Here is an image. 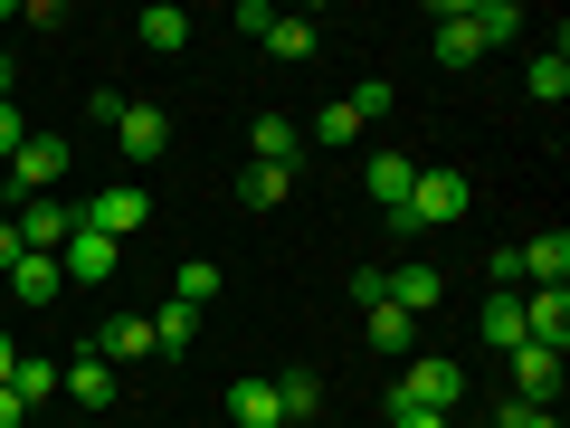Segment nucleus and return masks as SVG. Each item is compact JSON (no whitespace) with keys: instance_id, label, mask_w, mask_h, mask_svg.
I'll list each match as a JSON object with an SVG mask.
<instances>
[{"instance_id":"1","label":"nucleus","mask_w":570,"mask_h":428,"mask_svg":"<svg viewBox=\"0 0 570 428\" xmlns=\"http://www.w3.org/2000/svg\"><path fill=\"white\" fill-rule=\"evenodd\" d=\"M466 201H475V182L466 172H448V163H419V182H409V201H400V239H419V228H456L466 220Z\"/></svg>"},{"instance_id":"2","label":"nucleus","mask_w":570,"mask_h":428,"mask_svg":"<svg viewBox=\"0 0 570 428\" xmlns=\"http://www.w3.org/2000/svg\"><path fill=\"white\" fill-rule=\"evenodd\" d=\"M58 182H67V134H29L20 153H10V182L0 191H10V210H29V201H48Z\"/></svg>"},{"instance_id":"3","label":"nucleus","mask_w":570,"mask_h":428,"mask_svg":"<svg viewBox=\"0 0 570 428\" xmlns=\"http://www.w3.org/2000/svg\"><path fill=\"white\" fill-rule=\"evenodd\" d=\"M390 400H409V409H438L448 419L456 400H466V362H448V352H419V362L390 381Z\"/></svg>"},{"instance_id":"4","label":"nucleus","mask_w":570,"mask_h":428,"mask_svg":"<svg viewBox=\"0 0 570 428\" xmlns=\"http://www.w3.org/2000/svg\"><path fill=\"white\" fill-rule=\"evenodd\" d=\"M77 220H86V228H105V239H115V247H124V239H134V228H142V220H153V201H142V182H105V191H96V201H86V210H77Z\"/></svg>"},{"instance_id":"5","label":"nucleus","mask_w":570,"mask_h":428,"mask_svg":"<svg viewBox=\"0 0 570 428\" xmlns=\"http://www.w3.org/2000/svg\"><path fill=\"white\" fill-rule=\"evenodd\" d=\"M10 220H20V247H29V257H58V247L77 239V201H58V191L29 201V210H10Z\"/></svg>"},{"instance_id":"6","label":"nucleus","mask_w":570,"mask_h":428,"mask_svg":"<svg viewBox=\"0 0 570 428\" xmlns=\"http://www.w3.org/2000/svg\"><path fill=\"white\" fill-rule=\"evenodd\" d=\"M115 266H124V247L105 239V228H86V220H77V239L58 247V276H67V285H105Z\"/></svg>"},{"instance_id":"7","label":"nucleus","mask_w":570,"mask_h":428,"mask_svg":"<svg viewBox=\"0 0 570 428\" xmlns=\"http://www.w3.org/2000/svg\"><path fill=\"white\" fill-rule=\"evenodd\" d=\"M115 143L134 153V163H163V153H171V115H163V105H134V96H124V105H115Z\"/></svg>"},{"instance_id":"8","label":"nucleus","mask_w":570,"mask_h":428,"mask_svg":"<svg viewBox=\"0 0 570 428\" xmlns=\"http://www.w3.org/2000/svg\"><path fill=\"white\" fill-rule=\"evenodd\" d=\"M390 305H400L409 324H419V314H438V305H448V276H438L428 257H400V266H390Z\"/></svg>"},{"instance_id":"9","label":"nucleus","mask_w":570,"mask_h":428,"mask_svg":"<svg viewBox=\"0 0 570 428\" xmlns=\"http://www.w3.org/2000/svg\"><path fill=\"white\" fill-rule=\"evenodd\" d=\"M523 343H542V352L570 343V285H532L523 295Z\"/></svg>"},{"instance_id":"10","label":"nucleus","mask_w":570,"mask_h":428,"mask_svg":"<svg viewBox=\"0 0 570 428\" xmlns=\"http://www.w3.org/2000/svg\"><path fill=\"white\" fill-rule=\"evenodd\" d=\"M409 182H419V163H409V153H371V163H362V191H371V210H381V220H400Z\"/></svg>"},{"instance_id":"11","label":"nucleus","mask_w":570,"mask_h":428,"mask_svg":"<svg viewBox=\"0 0 570 428\" xmlns=\"http://www.w3.org/2000/svg\"><path fill=\"white\" fill-rule=\"evenodd\" d=\"M58 390L77 409H115V362L105 352H77V362H58Z\"/></svg>"},{"instance_id":"12","label":"nucleus","mask_w":570,"mask_h":428,"mask_svg":"<svg viewBox=\"0 0 570 428\" xmlns=\"http://www.w3.org/2000/svg\"><path fill=\"white\" fill-rule=\"evenodd\" d=\"M513 266H523V285H570V228L523 239V247H513Z\"/></svg>"},{"instance_id":"13","label":"nucleus","mask_w":570,"mask_h":428,"mask_svg":"<svg viewBox=\"0 0 570 428\" xmlns=\"http://www.w3.org/2000/svg\"><path fill=\"white\" fill-rule=\"evenodd\" d=\"M428 58L448 67V77H466V67L485 58V48H475V29H466V10H456V0H438V39H428Z\"/></svg>"},{"instance_id":"14","label":"nucleus","mask_w":570,"mask_h":428,"mask_svg":"<svg viewBox=\"0 0 570 428\" xmlns=\"http://www.w3.org/2000/svg\"><path fill=\"white\" fill-rule=\"evenodd\" d=\"M513 400H561V352H542V343H513Z\"/></svg>"},{"instance_id":"15","label":"nucleus","mask_w":570,"mask_h":428,"mask_svg":"<svg viewBox=\"0 0 570 428\" xmlns=\"http://www.w3.org/2000/svg\"><path fill=\"white\" fill-rule=\"evenodd\" d=\"M96 352H105V362H142V352H153V314H105Z\"/></svg>"},{"instance_id":"16","label":"nucleus","mask_w":570,"mask_h":428,"mask_svg":"<svg viewBox=\"0 0 570 428\" xmlns=\"http://www.w3.org/2000/svg\"><path fill=\"white\" fill-rule=\"evenodd\" d=\"M456 10H466L475 48H504V39H523V10H513V0H456Z\"/></svg>"},{"instance_id":"17","label":"nucleus","mask_w":570,"mask_h":428,"mask_svg":"<svg viewBox=\"0 0 570 428\" xmlns=\"http://www.w3.org/2000/svg\"><path fill=\"white\" fill-rule=\"evenodd\" d=\"M257 163H266V172H295V163H305V124L257 115Z\"/></svg>"},{"instance_id":"18","label":"nucleus","mask_w":570,"mask_h":428,"mask_svg":"<svg viewBox=\"0 0 570 428\" xmlns=\"http://www.w3.org/2000/svg\"><path fill=\"white\" fill-rule=\"evenodd\" d=\"M276 409H285V428H314V419H324V381H314V371H285Z\"/></svg>"},{"instance_id":"19","label":"nucleus","mask_w":570,"mask_h":428,"mask_svg":"<svg viewBox=\"0 0 570 428\" xmlns=\"http://www.w3.org/2000/svg\"><path fill=\"white\" fill-rule=\"evenodd\" d=\"M228 419H238V428H285L276 381H238V390H228Z\"/></svg>"},{"instance_id":"20","label":"nucleus","mask_w":570,"mask_h":428,"mask_svg":"<svg viewBox=\"0 0 570 428\" xmlns=\"http://www.w3.org/2000/svg\"><path fill=\"white\" fill-rule=\"evenodd\" d=\"M314 39H324V20H305V10H276V29H266V58H314Z\"/></svg>"},{"instance_id":"21","label":"nucleus","mask_w":570,"mask_h":428,"mask_svg":"<svg viewBox=\"0 0 570 428\" xmlns=\"http://www.w3.org/2000/svg\"><path fill=\"white\" fill-rule=\"evenodd\" d=\"M134 39L153 48V58H181V48H190V20H181V10H142V20H134Z\"/></svg>"},{"instance_id":"22","label":"nucleus","mask_w":570,"mask_h":428,"mask_svg":"<svg viewBox=\"0 0 570 428\" xmlns=\"http://www.w3.org/2000/svg\"><path fill=\"white\" fill-rule=\"evenodd\" d=\"M190 343H200V314H190V305H163V314H153V352H163V362H181Z\"/></svg>"},{"instance_id":"23","label":"nucleus","mask_w":570,"mask_h":428,"mask_svg":"<svg viewBox=\"0 0 570 428\" xmlns=\"http://www.w3.org/2000/svg\"><path fill=\"white\" fill-rule=\"evenodd\" d=\"M362 343H371V352H409V343H419V324H409L400 305H371V314H362Z\"/></svg>"},{"instance_id":"24","label":"nucleus","mask_w":570,"mask_h":428,"mask_svg":"<svg viewBox=\"0 0 570 428\" xmlns=\"http://www.w3.org/2000/svg\"><path fill=\"white\" fill-rule=\"evenodd\" d=\"M171 305H190V314H209V305H219V266H209V257H190L181 276H171Z\"/></svg>"},{"instance_id":"25","label":"nucleus","mask_w":570,"mask_h":428,"mask_svg":"<svg viewBox=\"0 0 570 428\" xmlns=\"http://www.w3.org/2000/svg\"><path fill=\"white\" fill-rule=\"evenodd\" d=\"M10 285H20V305H58V257H20V266H10Z\"/></svg>"},{"instance_id":"26","label":"nucleus","mask_w":570,"mask_h":428,"mask_svg":"<svg viewBox=\"0 0 570 428\" xmlns=\"http://www.w3.org/2000/svg\"><path fill=\"white\" fill-rule=\"evenodd\" d=\"M485 343H494V352L523 343V295H485Z\"/></svg>"},{"instance_id":"27","label":"nucleus","mask_w":570,"mask_h":428,"mask_svg":"<svg viewBox=\"0 0 570 428\" xmlns=\"http://www.w3.org/2000/svg\"><path fill=\"white\" fill-rule=\"evenodd\" d=\"M10 390H20V409L58 400V362H39V352H20V371H10Z\"/></svg>"},{"instance_id":"28","label":"nucleus","mask_w":570,"mask_h":428,"mask_svg":"<svg viewBox=\"0 0 570 428\" xmlns=\"http://www.w3.org/2000/svg\"><path fill=\"white\" fill-rule=\"evenodd\" d=\"M532 96H542V105L570 96V48H542V58H532Z\"/></svg>"},{"instance_id":"29","label":"nucleus","mask_w":570,"mask_h":428,"mask_svg":"<svg viewBox=\"0 0 570 428\" xmlns=\"http://www.w3.org/2000/svg\"><path fill=\"white\" fill-rule=\"evenodd\" d=\"M285 191H295V172H266V163H247V182H238V201H247V210H276Z\"/></svg>"},{"instance_id":"30","label":"nucleus","mask_w":570,"mask_h":428,"mask_svg":"<svg viewBox=\"0 0 570 428\" xmlns=\"http://www.w3.org/2000/svg\"><path fill=\"white\" fill-rule=\"evenodd\" d=\"M343 105H352V124H381V115H390L400 96H390V77H362V86H352Z\"/></svg>"},{"instance_id":"31","label":"nucleus","mask_w":570,"mask_h":428,"mask_svg":"<svg viewBox=\"0 0 570 428\" xmlns=\"http://www.w3.org/2000/svg\"><path fill=\"white\" fill-rule=\"evenodd\" d=\"M494 428H561V419H551L542 400H513V390H504V400H494Z\"/></svg>"},{"instance_id":"32","label":"nucleus","mask_w":570,"mask_h":428,"mask_svg":"<svg viewBox=\"0 0 570 428\" xmlns=\"http://www.w3.org/2000/svg\"><path fill=\"white\" fill-rule=\"evenodd\" d=\"M352 305H362V314L390 305V266H362V276H352Z\"/></svg>"},{"instance_id":"33","label":"nucleus","mask_w":570,"mask_h":428,"mask_svg":"<svg viewBox=\"0 0 570 428\" xmlns=\"http://www.w3.org/2000/svg\"><path fill=\"white\" fill-rule=\"evenodd\" d=\"M381 409H390V428H448L438 409H409V400H381Z\"/></svg>"},{"instance_id":"34","label":"nucleus","mask_w":570,"mask_h":428,"mask_svg":"<svg viewBox=\"0 0 570 428\" xmlns=\"http://www.w3.org/2000/svg\"><path fill=\"white\" fill-rule=\"evenodd\" d=\"M29 143V124H20V105H0V163H10V153H20Z\"/></svg>"},{"instance_id":"35","label":"nucleus","mask_w":570,"mask_h":428,"mask_svg":"<svg viewBox=\"0 0 570 428\" xmlns=\"http://www.w3.org/2000/svg\"><path fill=\"white\" fill-rule=\"evenodd\" d=\"M20 257H29V247H20V220H0V276H10Z\"/></svg>"},{"instance_id":"36","label":"nucleus","mask_w":570,"mask_h":428,"mask_svg":"<svg viewBox=\"0 0 570 428\" xmlns=\"http://www.w3.org/2000/svg\"><path fill=\"white\" fill-rule=\"evenodd\" d=\"M0 428H20V390L10 381H0Z\"/></svg>"},{"instance_id":"37","label":"nucleus","mask_w":570,"mask_h":428,"mask_svg":"<svg viewBox=\"0 0 570 428\" xmlns=\"http://www.w3.org/2000/svg\"><path fill=\"white\" fill-rule=\"evenodd\" d=\"M10 371H20V343H10V333H0V381H10Z\"/></svg>"},{"instance_id":"38","label":"nucleus","mask_w":570,"mask_h":428,"mask_svg":"<svg viewBox=\"0 0 570 428\" xmlns=\"http://www.w3.org/2000/svg\"><path fill=\"white\" fill-rule=\"evenodd\" d=\"M10 86H20V67H10V58H0V105H10Z\"/></svg>"}]
</instances>
